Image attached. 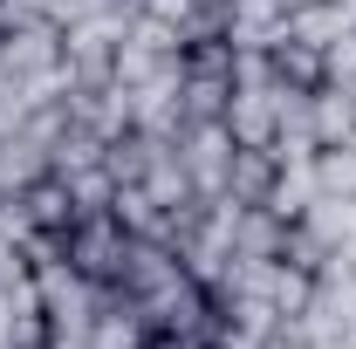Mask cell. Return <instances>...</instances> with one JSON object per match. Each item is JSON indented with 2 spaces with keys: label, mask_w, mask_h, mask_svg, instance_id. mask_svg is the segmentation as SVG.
<instances>
[{
  "label": "cell",
  "mask_w": 356,
  "mask_h": 349,
  "mask_svg": "<svg viewBox=\"0 0 356 349\" xmlns=\"http://www.w3.org/2000/svg\"><path fill=\"white\" fill-rule=\"evenodd\" d=\"M0 69L21 83L28 103L62 96V28L55 21H7L0 28Z\"/></svg>",
  "instance_id": "1"
},
{
  "label": "cell",
  "mask_w": 356,
  "mask_h": 349,
  "mask_svg": "<svg viewBox=\"0 0 356 349\" xmlns=\"http://www.w3.org/2000/svg\"><path fill=\"white\" fill-rule=\"evenodd\" d=\"M62 261L96 288H124V261H131V226L117 213H83L62 233Z\"/></svg>",
  "instance_id": "2"
},
{
  "label": "cell",
  "mask_w": 356,
  "mask_h": 349,
  "mask_svg": "<svg viewBox=\"0 0 356 349\" xmlns=\"http://www.w3.org/2000/svg\"><path fill=\"white\" fill-rule=\"evenodd\" d=\"M178 158H185L199 199H226V178H233V137H226V124H185L178 131Z\"/></svg>",
  "instance_id": "3"
},
{
  "label": "cell",
  "mask_w": 356,
  "mask_h": 349,
  "mask_svg": "<svg viewBox=\"0 0 356 349\" xmlns=\"http://www.w3.org/2000/svg\"><path fill=\"white\" fill-rule=\"evenodd\" d=\"M350 28H356V0H295V7L281 14V28H274V35L309 42V48H322V55H329Z\"/></svg>",
  "instance_id": "4"
},
{
  "label": "cell",
  "mask_w": 356,
  "mask_h": 349,
  "mask_svg": "<svg viewBox=\"0 0 356 349\" xmlns=\"http://www.w3.org/2000/svg\"><path fill=\"white\" fill-rule=\"evenodd\" d=\"M288 226L274 206H233V261H281L288 254Z\"/></svg>",
  "instance_id": "5"
},
{
  "label": "cell",
  "mask_w": 356,
  "mask_h": 349,
  "mask_svg": "<svg viewBox=\"0 0 356 349\" xmlns=\"http://www.w3.org/2000/svg\"><path fill=\"white\" fill-rule=\"evenodd\" d=\"M35 178H48V137L28 124L0 131V192H28Z\"/></svg>",
  "instance_id": "6"
},
{
  "label": "cell",
  "mask_w": 356,
  "mask_h": 349,
  "mask_svg": "<svg viewBox=\"0 0 356 349\" xmlns=\"http://www.w3.org/2000/svg\"><path fill=\"white\" fill-rule=\"evenodd\" d=\"M261 55H267V69H274V83H288V89H322V83H329V55H322V48H309V42L274 35Z\"/></svg>",
  "instance_id": "7"
},
{
  "label": "cell",
  "mask_w": 356,
  "mask_h": 349,
  "mask_svg": "<svg viewBox=\"0 0 356 349\" xmlns=\"http://www.w3.org/2000/svg\"><path fill=\"white\" fill-rule=\"evenodd\" d=\"M274 178H281V158L274 151H240L233 144V178H226V199L233 206H267L274 199Z\"/></svg>",
  "instance_id": "8"
},
{
  "label": "cell",
  "mask_w": 356,
  "mask_h": 349,
  "mask_svg": "<svg viewBox=\"0 0 356 349\" xmlns=\"http://www.w3.org/2000/svg\"><path fill=\"white\" fill-rule=\"evenodd\" d=\"M21 206H28V219L42 226V233H69L76 226V206H69V185L48 172V178H35L28 192H21Z\"/></svg>",
  "instance_id": "9"
},
{
  "label": "cell",
  "mask_w": 356,
  "mask_h": 349,
  "mask_svg": "<svg viewBox=\"0 0 356 349\" xmlns=\"http://www.w3.org/2000/svg\"><path fill=\"white\" fill-rule=\"evenodd\" d=\"M315 144L329 151V144H356V117H350V96L336 83L315 89Z\"/></svg>",
  "instance_id": "10"
},
{
  "label": "cell",
  "mask_w": 356,
  "mask_h": 349,
  "mask_svg": "<svg viewBox=\"0 0 356 349\" xmlns=\"http://www.w3.org/2000/svg\"><path fill=\"white\" fill-rule=\"evenodd\" d=\"M315 199H322V185H315V158H309V165H281V178H274V199H267V206H274L281 219H302Z\"/></svg>",
  "instance_id": "11"
},
{
  "label": "cell",
  "mask_w": 356,
  "mask_h": 349,
  "mask_svg": "<svg viewBox=\"0 0 356 349\" xmlns=\"http://www.w3.org/2000/svg\"><path fill=\"white\" fill-rule=\"evenodd\" d=\"M62 185H69V206H76V219H83V213H110V206H117V178L103 172V165H83V172H69Z\"/></svg>",
  "instance_id": "12"
},
{
  "label": "cell",
  "mask_w": 356,
  "mask_h": 349,
  "mask_svg": "<svg viewBox=\"0 0 356 349\" xmlns=\"http://www.w3.org/2000/svg\"><path fill=\"white\" fill-rule=\"evenodd\" d=\"M315 185H322V199H356V144L315 151Z\"/></svg>",
  "instance_id": "13"
},
{
  "label": "cell",
  "mask_w": 356,
  "mask_h": 349,
  "mask_svg": "<svg viewBox=\"0 0 356 349\" xmlns=\"http://www.w3.org/2000/svg\"><path fill=\"white\" fill-rule=\"evenodd\" d=\"M28 281H35V274H28V254L0 233V295H14V288H28Z\"/></svg>",
  "instance_id": "14"
},
{
  "label": "cell",
  "mask_w": 356,
  "mask_h": 349,
  "mask_svg": "<svg viewBox=\"0 0 356 349\" xmlns=\"http://www.w3.org/2000/svg\"><path fill=\"white\" fill-rule=\"evenodd\" d=\"M199 7H226V0H199Z\"/></svg>",
  "instance_id": "15"
},
{
  "label": "cell",
  "mask_w": 356,
  "mask_h": 349,
  "mask_svg": "<svg viewBox=\"0 0 356 349\" xmlns=\"http://www.w3.org/2000/svg\"><path fill=\"white\" fill-rule=\"evenodd\" d=\"M0 14H7V0H0Z\"/></svg>",
  "instance_id": "16"
}]
</instances>
